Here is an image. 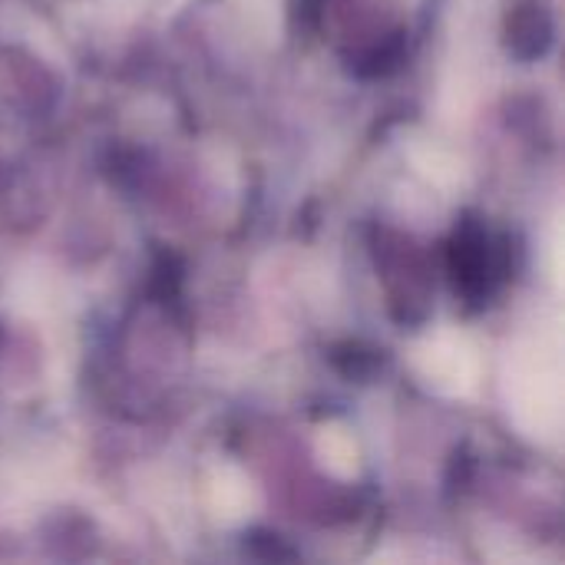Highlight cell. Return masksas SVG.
<instances>
[{
  "mask_svg": "<svg viewBox=\"0 0 565 565\" xmlns=\"http://www.w3.org/2000/svg\"><path fill=\"white\" fill-rule=\"evenodd\" d=\"M450 268L457 275V285L467 295H473V298L490 295V288L497 281V271H500V262H497L490 235L480 232V228L460 232L454 248H450Z\"/></svg>",
  "mask_w": 565,
  "mask_h": 565,
  "instance_id": "1",
  "label": "cell"
}]
</instances>
